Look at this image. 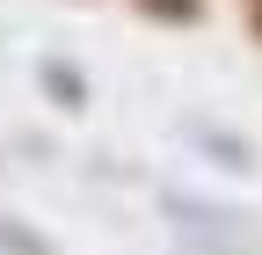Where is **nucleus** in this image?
Wrapping results in <instances>:
<instances>
[{"mask_svg":"<svg viewBox=\"0 0 262 255\" xmlns=\"http://www.w3.org/2000/svg\"><path fill=\"white\" fill-rule=\"evenodd\" d=\"M139 15H153V22H204V0H139Z\"/></svg>","mask_w":262,"mask_h":255,"instance_id":"obj_2","label":"nucleus"},{"mask_svg":"<svg viewBox=\"0 0 262 255\" xmlns=\"http://www.w3.org/2000/svg\"><path fill=\"white\" fill-rule=\"evenodd\" d=\"M0 255H58L44 233H29V226H8V219H0Z\"/></svg>","mask_w":262,"mask_h":255,"instance_id":"obj_1","label":"nucleus"},{"mask_svg":"<svg viewBox=\"0 0 262 255\" xmlns=\"http://www.w3.org/2000/svg\"><path fill=\"white\" fill-rule=\"evenodd\" d=\"M248 29H255V44H262V0H248Z\"/></svg>","mask_w":262,"mask_h":255,"instance_id":"obj_3","label":"nucleus"}]
</instances>
